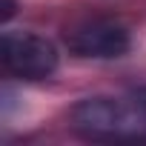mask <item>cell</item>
Masks as SVG:
<instances>
[{"instance_id": "obj_1", "label": "cell", "mask_w": 146, "mask_h": 146, "mask_svg": "<svg viewBox=\"0 0 146 146\" xmlns=\"http://www.w3.org/2000/svg\"><path fill=\"white\" fill-rule=\"evenodd\" d=\"M72 129L89 140L137 143L146 140V112L140 103L129 106L117 98H86L69 112Z\"/></svg>"}, {"instance_id": "obj_2", "label": "cell", "mask_w": 146, "mask_h": 146, "mask_svg": "<svg viewBox=\"0 0 146 146\" xmlns=\"http://www.w3.org/2000/svg\"><path fill=\"white\" fill-rule=\"evenodd\" d=\"M0 60L9 75L20 80H46L60 66L57 46L35 32H6L0 40Z\"/></svg>"}, {"instance_id": "obj_3", "label": "cell", "mask_w": 146, "mask_h": 146, "mask_svg": "<svg viewBox=\"0 0 146 146\" xmlns=\"http://www.w3.org/2000/svg\"><path fill=\"white\" fill-rule=\"evenodd\" d=\"M66 46L78 57H95V60H112L123 57L132 46V37L126 26L115 20H83L66 32Z\"/></svg>"}, {"instance_id": "obj_4", "label": "cell", "mask_w": 146, "mask_h": 146, "mask_svg": "<svg viewBox=\"0 0 146 146\" xmlns=\"http://www.w3.org/2000/svg\"><path fill=\"white\" fill-rule=\"evenodd\" d=\"M137 103H140V106H143V112H146V89L137 95Z\"/></svg>"}]
</instances>
